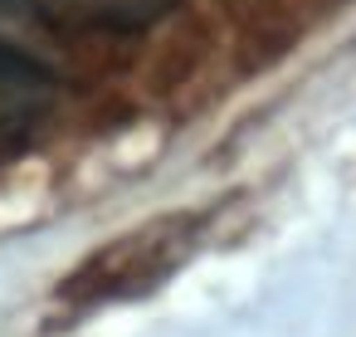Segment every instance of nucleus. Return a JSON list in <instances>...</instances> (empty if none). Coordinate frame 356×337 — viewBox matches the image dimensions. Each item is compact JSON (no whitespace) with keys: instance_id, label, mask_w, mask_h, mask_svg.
I'll list each match as a JSON object with an SVG mask.
<instances>
[{"instance_id":"nucleus-1","label":"nucleus","mask_w":356,"mask_h":337,"mask_svg":"<svg viewBox=\"0 0 356 337\" xmlns=\"http://www.w3.org/2000/svg\"><path fill=\"white\" fill-rule=\"evenodd\" d=\"M59 103L54 54L0 49V142H25Z\"/></svg>"},{"instance_id":"nucleus-2","label":"nucleus","mask_w":356,"mask_h":337,"mask_svg":"<svg viewBox=\"0 0 356 337\" xmlns=\"http://www.w3.org/2000/svg\"><path fill=\"white\" fill-rule=\"evenodd\" d=\"M54 20L83 25V30H108V35H142L156 20L176 10V0H44Z\"/></svg>"},{"instance_id":"nucleus-3","label":"nucleus","mask_w":356,"mask_h":337,"mask_svg":"<svg viewBox=\"0 0 356 337\" xmlns=\"http://www.w3.org/2000/svg\"><path fill=\"white\" fill-rule=\"evenodd\" d=\"M54 10L44 0H0V49H35L54 54Z\"/></svg>"}]
</instances>
